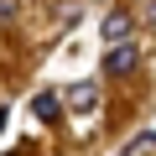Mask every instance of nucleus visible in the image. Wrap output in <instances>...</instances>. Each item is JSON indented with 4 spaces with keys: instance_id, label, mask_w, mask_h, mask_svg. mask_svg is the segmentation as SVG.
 Segmentation results:
<instances>
[{
    "instance_id": "obj_1",
    "label": "nucleus",
    "mask_w": 156,
    "mask_h": 156,
    "mask_svg": "<svg viewBox=\"0 0 156 156\" xmlns=\"http://www.w3.org/2000/svg\"><path fill=\"white\" fill-rule=\"evenodd\" d=\"M135 62H140V47L135 42H120V47L104 52V78H125V73H135Z\"/></svg>"
},
{
    "instance_id": "obj_2",
    "label": "nucleus",
    "mask_w": 156,
    "mask_h": 156,
    "mask_svg": "<svg viewBox=\"0 0 156 156\" xmlns=\"http://www.w3.org/2000/svg\"><path fill=\"white\" fill-rule=\"evenodd\" d=\"M130 31H135V16H130L125 5H115V11L104 16V42L120 47V42H130Z\"/></svg>"
},
{
    "instance_id": "obj_3",
    "label": "nucleus",
    "mask_w": 156,
    "mask_h": 156,
    "mask_svg": "<svg viewBox=\"0 0 156 156\" xmlns=\"http://www.w3.org/2000/svg\"><path fill=\"white\" fill-rule=\"evenodd\" d=\"M31 115H37L42 125H57V120H62V94H57V89H42V94H31Z\"/></svg>"
},
{
    "instance_id": "obj_4",
    "label": "nucleus",
    "mask_w": 156,
    "mask_h": 156,
    "mask_svg": "<svg viewBox=\"0 0 156 156\" xmlns=\"http://www.w3.org/2000/svg\"><path fill=\"white\" fill-rule=\"evenodd\" d=\"M62 104H68V109H78V115H94V109H99V83H73Z\"/></svg>"
},
{
    "instance_id": "obj_5",
    "label": "nucleus",
    "mask_w": 156,
    "mask_h": 156,
    "mask_svg": "<svg viewBox=\"0 0 156 156\" xmlns=\"http://www.w3.org/2000/svg\"><path fill=\"white\" fill-rule=\"evenodd\" d=\"M151 146H156V130H146V135H140V140H130V146H125V151H120V156H140V151H151Z\"/></svg>"
},
{
    "instance_id": "obj_6",
    "label": "nucleus",
    "mask_w": 156,
    "mask_h": 156,
    "mask_svg": "<svg viewBox=\"0 0 156 156\" xmlns=\"http://www.w3.org/2000/svg\"><path fill=\"white\" fill-rule=\"evenodd\" d=\"M16 16V5H11V0H0V21H11Z\"/></svg>"
},
{
    "instance_id": "obj_7",
    "label": "nucleus",
    "mask_w": 156,
    "mask_h": 156,
    "mask_svg": "<svg viewBox=\"0 0 156 156\" xmlns=\"http://www.w3.org/2000/svg\"><path fill=\"white\" fill-rule=\"evenodd\" d=\"M5 120H11V115H5V104H0V130H5Z\"/></svg>"
},
{
    "instance_id": "obj_8",
    "label": "nucleus",
    "mask_w": 156,
    "mask_h": 156,
    "mask_svg": "<svg viewBox=\"0 0 156 156\" xmlns=\"http://www.w3.org/2000/svg\"><path fill=\"white\" fill-rule=\"evenodd\" d=\"M146 21H151V31H156V5H151V16H146Z\"/></svg>"
}]
</instances>
